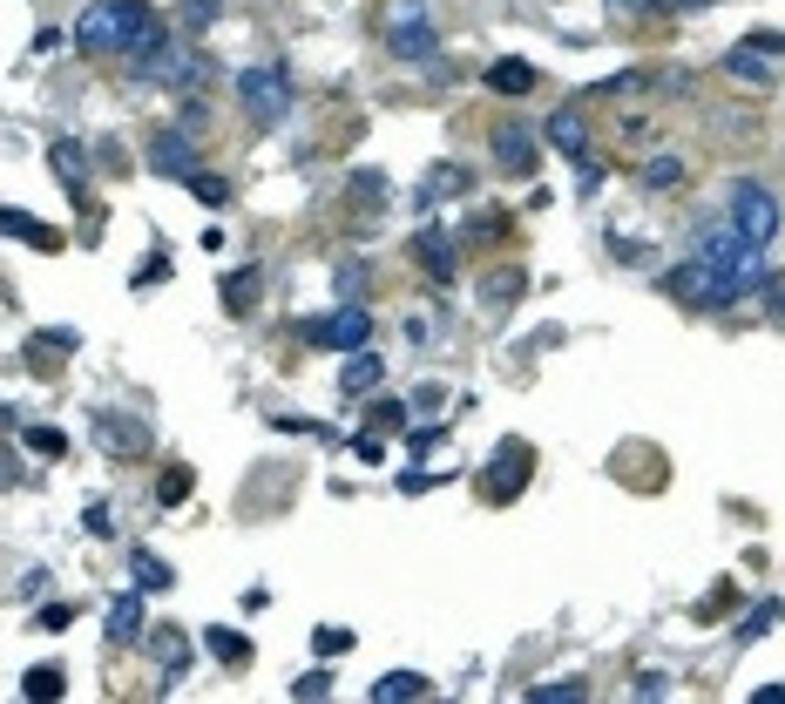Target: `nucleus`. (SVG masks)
<instances>
[{
	"mask_svg": "<svg viewBox=\"0 0 785 704\" xmlns=\"http://www.w3.org/2000/svg\"><path fill=\"white\" fill-rule=\"evenodd\" d=\"M230 96H237V109H244L251 129H278L285 109H292V81H285V68H244L230 81Z\"/></svg>",
	"mask_w": 785,
	"mask_h": 704,
	"instance_id": "nucleus-3",
	"label": "nucleus"
},
{
	"mask_svg": "<svg viewBox=\"0 0 785 704\" xmlns=\"http://www.w3.org/2000/svg\"><path fill=\"white\" fill-rule=\"evenodd\" d=\"M508 299H521V272H514V264H508V272H488V278H481V305L508 312Z\"/></svg>",
	"mask_w": 785,
	"mask_h": 704,
	"instance_id": "nucleus-29",
	"label": "nucleus"
},
{
	"mask_svg": "<svg viewBox=\"0 0 785 704\" xmlns=\"http://www.w3.org/2000/svg\"><path fill=\"white\" fill-rule=\"evenodd\" d=\"M380 380H386V360H380V352H366V345H360V352H345V366H338V393H345V400L373 393Z\"/></svg>",
	"mask_w": 785,
	"mask_h": 704,
	"instance_id": "nucleus-12",
	"label": "nucleus"
},
{
	"mask_svg": "<svg viewBox=\"0 0 785 704\" xmlns=\"http://www.w3.org/2000/svg\"><path fill=\"white\" fill-rule=\"evenodd\" d=\"M0 488H14V454L0 448Z\"/></svg>",
	"mask_w": 785,
	"mask_h": 704,
	"instance_id": "nucleus-46",
	"label": "nucleus"
},
{
	"mask_svg": "<svg viewBox=\"0 0 785 704\" xmlns=\"http://www.w3.org/2000/svg\"><path fill=\"white\" fill-rule=\"evenodd\" d=\"M0 231L21 237V244H35V251H61V231H55V224H41V217H28V211H8V204H0Z\"/></svg>",
	"mask_w": 785,
	"mask_h": 704,
	"instance_id": "nucleus-17",
	"label": "nucleus"
},
{
	"mask_svg": "<svg viewBox=\"0 0 785 704\" xmlns=\"http://www.w3.org/2000/svg\"><path fill=\"white\" fill-rule=\"evenodd\" d=\"M129 75H143V81H156V88H210L217 81V61L204 55V48H190V35H169L156 55H143V61H129Z\"/></svg>",
	"mask_w": 785,
	"mask_h": 704,
	"instance_id": "nucleus-2",
	"label": "nucleus"
},
{
	"mask_svg": "<svg viewBox=\"0 0 785 704\" xmlns=\"http://www.w3.org/2000/svg\"><path fill=\"white\" fill-rule=\"evenodd\" d=\"M48 169L68 184V197H81V184H89V149H81V143H55L48 149Z\"/></svg>",
	"mask_w": 785,
	"mask_h": 704,
	"instance_id": "nucleus-20",
	"label": "nucleus"
},
{
	"mask_svg": "<svg viewBox=\"0 0 785 704\" xmlns=\"http://www.w3.org/2000/svg\"><path fill=\"white\" fill-rule=\"evenodd\" d=\"M257 292H265V272H257V264L224 272V312H257Z\"/></svg>",
	"mask_w": 785,
	"mask_h": 704,
	"instance_id": "nucleus-19",
	"label": "nucleus"
},
{
	"mask_svg": "<svg viewBox=\"0 0 785 704\" xmlns=\"http://www.w3.org/2000/svg\"><path fill=\"white\" fill-rule=\"evenodd\" d=\"M190 488H197V475L177 461V468H163V481H156V501H163V508H177V501H190Z\"/></svg>",
	"mask_w": 785,
	"mask_h": 704,
	"instance_id": "nucleus-31",
	"label": "nucleus"
},
{
	"mask_svg": "<svg viewBox=\"0 0 785 704\" xmlns=\"http://www.w3.org/2000/svg\"><path fill=\"white\" fill-rule=\"evenodd\" d=\"M96 440H102V454H116V461L149 454V427L136 413H96Z\"/></svg>",
	"mask_w": 785,
	"mask_h": 704,
	"instance_id": "nucleus-9",
	"label": "nucleus"
},
{
	"mask_svg": "<svg viewBox=\"0 0 785 704\" xmlns=\"http://www.w3.org/2000/svg\"><path fill=\"white\" fill-rule=\"evenodd\" d=\"M433 684L420 677V671H386L380 684H373V704H406V697H426Z\"/></svg>",
	"mask_w": 785,
	"mask_h": 704,
	"instance_id": "nucleus-23",
	"label": "nucleus"
},
{
	"mask_svg": "<svg viewBox=\"0 0 785 704\" xmlns=\"http://www.w3.org/2000/svg\"><path fill=\"white\" fill-rule=\"evenodd\" d=\"M494 169L501 176H529L536 169V136L529 129H494Z\"/></svg>",
	"mask_w": 785,
	"mask_h": 704,
	"instance_id": "nucleus-14",
	"label": "nucleus"
},
{
	"mask_svg": "<svg viewBox=\"0 0 785 704\" xmlns=\"http://www.w3.org/2000/svg\"><path fill=\"white\" fill-rule=\"evenodd\" d=\"M21 691H28L35 704H55V697L68 691V671H55V664H35V671L21 677Z\"/></svg>",
	"mask_w": 785,
	"mask_h": 704,
	"instance_id": "nucleus-28",
	"label": "nucleus"
},
{
	"mask_svg": "<svg viewBox=\"0 0 785 704\" xmlns=\"http://www.w3.org/2000/svg\"><path fill=\"white\" fill-rule=\"evenodd\" d=\"M494 96H508V102H521L536 88V61H521V55H501V61H488V75H481Z\"/></svg>",
	"mask_w": 785,
	"mask_h": 704,
	"instance_id": "nucleus-13",
	"label": "nucleus"
},
{
	"mask_svg": "<svg viewBox=\"0 0 785 704\" xmlns=\"http://www.w3.org/2000/svg\"><path fill=\"white\" fill-rule=\"evenodd\" d=\"M664 691H670V677H664V671H644V677L630 684V697H664Z\"/></svg>",
	"mask_w": 785,
	"mask_h": 704,
	"instance_id": "nucleus-41",
	"label": "nucleus"
},
{
	"mask_svg": "<svg viewBox=\"0 0 785 704\" xmlns=\"http://www.w3.org/2000/svg\"><path fill=\"white\" fill-rule=\"evenodd\" d=\"M75 345H81V332H75V325H55V332H35V339H28V360L48 366L55 352H75Z\"/></svg>",
	"mask_w": 785,
	"mask_h": 704,
	"instance_id": "nucleus-26",
	"label": "nucleus"
},
{
	"mask_svg": "<svg viewBox=\"0 0 785 704\" xmlns=\"http://www.w3.org/2000/svg\"><path fill=\"white\" fill-rule=\"evenodd\" d=\"M386 48H393V61H433L441 55V28H433L420 8H393L386 14Z\"/></svg>",
	"mask_w": 785,
	"mask_h": 704,
	"instance_id": "nucleus-8",
	"label": "nucleus"
},
{
	"mask_svg": "<svg viewBox=\"0 0 785 704\" xmlns=\"http://www.w3.org/2000/svg\"><path fill=\"white\" fill-rule=\"evenodd\" d=\"M353 454H360V461H386V448H380V433H360V440H353Z\"/></svg>",
	"mask_w": 785,
	"mask_h": 704,
	"instance_id": "nucleus-43",
	"label": "nucleus"
},
{
	"mask_svg": "<svg viewBox=\"0 0 785 704\" xmlns=\"http://www.w3.org/2000/svg\"><path fill=\"white\" fill-rule=\"evenodd\" d=\"M156 657H163V671H169V684H177V677H184V664H190V644H184V637H169V630H163V637H156Z\"/></svg>",
	"mask_w": 785,
	"mask_h": 704,
	"instance_id": "nucleus-34",
	"label": "nucleus"
},
{
	"mask_svg": "<svg viewBox=\"0 0 785 704\" xmlns=\"http://www.w3.org/2000/svg\"><path fill=\"white\" fill-rule=\"evenodd\" d=\"M149 169H156V176H177V184H184V176L197 169V143H190L184 129H156V136H149Z\"/></svg>",
	"mask_w": 785,
	"mask_h": 704,
	"instance_id": "nucleus-10",
	"label": "nucleus"
},
{
	"mask_svg": "<svg viewBox=\"0 0 785 704\" xmlns=\"http://www.w3.org/2000/svg\"><path fill=\"white\" fill-rule=\"evenodd\" d=\"M406 413H413L406 400H380V407H373V433H386V427L400 433V427H406Z\"/></svg>",
	"mask_w": 785,
	"mask_h": 704,
	"instance_id": "nucleus-37",
	"label": "nucleus"
},
{
	"mask_svg": "<svg viewBox=\"0 0 785 704\" xmlns=\"http://www.w3.org/2000/svg\"><path fill=\"white\" fill-rule=\"evenodd\" d=\"M752 48H765V55H785V35H772V28H758V35H752Z\"/></svg>",
	"mask_w": 785,
	"mask_h": 704,
	"instance_id": "nucleus-45",
	"label": "nucleus"
},
{
	"mask_svg": "<svg viewBox=\"0 0 785 704\" xmlns=\"http://www.w3.org/2000/svg\"><path fill=\"white\" fill-rule=\"evenodd\" d=\"M441 433H448V427H413V433H406V448H413V454H426V448H433V440H441Z\"/></svg>",
	"mask_w": 785,
	"mask_h": 704,
	"instance_id": "nucleus-42",
	"label": "nucleus"
},
{
	"mask_svg": "<svg viewBox=\"0 0 785 704\" xmlns=\"http://www.w3.org/2000/svg\"><path fill=\"white\" fill-rule=\"evenodd\" d=\"M312 651L318 657H345V651H353V630H332L325 624V630H312Z\"/></svg>",
	"mask_w": 785,
	"mask_h": 704,
	"instance_id": "nucleus-36",
	"label": "nucleus"
},
{
	"mask_svg": "<svg viewBox=\"0 0 785 704\" xmlns=\"http://www.w3.org/2000/svg\"><path fill=\"white\" fill-rule=\"evenodd\" d=\"M217 14H224V0H177V35H210L217 28Z\"/></svg>",
	"mask_w": 785,
	"mask_h": 704,
	"instance_id": "nucleus-24",
	"label": "nucleus"
},
{
	"mask_svg": "<svg viewBox=\"0 0 785 704\" xmlns=\"http://www.w3.org/2000/svg\"><path fill=\"white\" fill-rule=\"evenodd\" d=\"M772 624H778V603H758V609L745 616V630H738V637H765Z\"/></svg>",
	"mask_w": 785,
	"mask_h": 704,
	"instance_id": "nucleus-39",
	"label": "nucleus"
},
{
	"mask_svg": "<svg viewBox=\"0 0 785 704\" xmlns=\"http://www.w3.org/2000/svg\"><path fill=\"white\" fill-rule=\"evenodd\" d=\"M204 644H210V657H217V664H251V637H237V630H224V624H217V630H204Z\"/></svg>",
	"mask_w": 785,
	"mask_h": 704,
	"instance_id": "nucleus-30",
	"label": "nucleus"
},
{
	"mask_svg": "<svg viewBox=\"0 0 785 704\" xmlns=\"http://www.w3.org/2000/svg\"><path fill=\"white\" fill-rule=\"evenodd\" d=\"M461 190H468V169H461V163H441V169H426V184H420L413 204L433 211V204H448V197H461Z\"/></svg>",
	"mask_w": 785,
	"mask_h": 704,
	"instance_id": "nucleus-22",
	"label": "nucleus"
},
{
	"mask_svg": "<svg viewBox=\"0 0 785 704\" xmlns=\"http://www.w3.org/2000/svg\"><path fill=\"white\" fill-rule=\"evenodd\" d=\"M353 197H360V204H380V197H386V176H380V169H360V176H353Z\"/></svg>",
	"mask_w": 785,
	"mask_h": 704,
	"instance_id": "nucleus-38",
	"label": "nucleus"
},
{
	"mask_svg": "<svg viewBox=\"0 0 785 704\" xmlns=\"http://www.w3.org/2000/svg\"><path fill=\"white\" fill-rule=\"evenodd\" d=\"M542 136L556 143V156L582 163V156H589V116H582V102H562V109L549 116V129H542Z\"/></svg>",
	"mask_w": 785,
	"mask_h": 704,
	"instance_id": "nucleus-11",
	"label": "nucleus"
},
{
	"mask_svg": "<svg viewBox=\"0 0 785 704\" xmlns=\"http://www.w3.org/2000/svg\"><path fill=\"white\" fill-rule=\"evenodd\" d=\"M21 440H28V454H41V461L68 454V433H55V427H21Z\"/></svg>",
	"mask_w": 785,
	"mask_h": 704,
	"instance_id": "nucleus-32",
	"label": "nucleus"
},
{
	"mask_svg": "<svg viewBox=\"0 0 785 704\" xmlns=\"http://www.w3.org/2000/svg\"><path fill=\"white\" fill-rule=\"evenodd\" d=\"M366 339H373V312L353 305V299L325 319H305V345H318V352H360Z\"/></svg>",
	"mask_w": 785,
	"mask_h": 704,
	"instance_id": "nucleus-5",
	"label": "nucleus"
},
{
	"mask_svg": "<svg viewBox=\"0 0 785 704\" xmlns=\"http://www.w3.org/2000/svg\"><path fill=\"white\" fill-rule=\"evenodd\" d=\"M732 81H745V88H772V55L765 48H752V41H738V48H725V61H718Z\"/></svg>",
	"mask_w": 785,
	"mask_h": 704,
	"instance_id": "nucleus-15",
	"label": "nucleus"
},
{
	"mask_svg": "<svg viewBox=\"0 0 785 704\" xmlns=\"http://www.w3.org/2000/svg\"><path fill=\"white\" fill-rule=\"evenodd\" d=\"M325 691H332V677H325V671H305V677L292 684V697H325Z\"/></svg>",
	"mask_w": 785,
	"mask_h": 704,
	"instance_id": "nucleus-40",
	"label": "nucleus"
},
{
	"mask_svg": "<svg viewBox=\"0 0 785 704\" xmlns=\"http://www.w3.org/2000/svg\"><path fill=\"white\" fill-rule=\"evenodd\" d=\"M143 589H129V596H116L109 603V644H143Z\"/></svg>",
	"mask_w": 785,
	"mask_h": 704,
	"instance_id": "nucleus-16",
	"label": "nucleus"
},
{
	"mask_svg": "<svg viewBox=\"0 0 785 704\" xmlns=\"http://www.w3.org/2000/svg\"><path fill=\"white\" fill-rule=\"evenodd\" d=\"M68 624H75V603H41L35 609V630H48V637H61Z\"/></svg>",
	"mask_w": 785,
	"mask_h": 704,
	"instance_id": "nucleus-35",
	"label": "nucleus"
},
{
	"mask_svg": "<svg viewBox=\"0 0 785 704\" xmlns=\"http://www.w3.org/2000/svg\"><path fill=\"white\" fill-rule=\"evenodd\" d=\"M169 41V28L149 14V0H89L75 21V48L81 55H122V61H143Z\"/></svg>",
	"mask_w": 785,
	"mask_h": 704,
	"instance_id": "nucleus-1",
	"label": "nucleus"
},
{
	"mask_svg": "<svg viewBox=\"0 0 785 704\" xmlns=\"http://www.w3.org/2000/svg\"><path fill=\"white\" fill-rule=\"evenodd\" d=\"M89 536H102V542H109V536H116V521H109V508H102V501H96V508H89Z\"/></svg>",
	"mask_w": 785,
	"mask_h": 704,
	"instance_id": "nucleus-44",
	"label": "nucleus"
},
{
	"mask_svg": "<svg viewBox=\"0 0 785 704\" xmlns=\"http://www.w3.org/2000/svg\"><path fill=\"white\" fill-rule=\"evenodd\" d=\"M529 468H536L529 440H501V448L488 454V468H481V495L488 501H514L521 488H529Z\"/></svg>",
	"mask_w": 785,
	"mask_h": 704,
	"instance_id": "nucleus-6",
	"label": "nucleus"
},
{
	"mask_svg": "<svg viewBox=\"0 0 785 704\" xmlns=\"http://www.w3.org/2000/svg\"><path fill=\"white\" fill-rule=\"evenodd\" d=\"M664 292H670L677 305H690V312H712V305H732V299H738V285H732L725 272H712L705 257L670 264V272H664Z\"/></svg>",
	"mask_w": 785,
	"mask_h": 704,
	"instance_id": "nucleus-4",
	"label": "nucleus"
},
{
	"mask_svg": "<svg viewBox=\"0 0 785 704\" xmlns=\"http://www.w3.org/2000/svg\"><path fill=\"white\" fill-rule=\"evenodd\" d=\"M576 697H589L582 677H562V684H536V691H529V704H576Z\"/></svg>",
	"mask_w": 785,
	"mask_h": 704,
	"instance_id": "nucleus-33",
	"label": "nucleus"
},
{
	"mask_svg": "<svg viewBox=\"0 0 785 704\" xmlns=\"http://www.w3.org/2000/svg\"><path fill=\"white\" fill-rule=\"evenodd\" d=\"M184 190H190L204 211H224V204H230V184H224V176H210V169H190V176H184Z\"/></svg>",
	"mask_w": 785,
	"mask_h": 704,
	"instance_id": "nucleus-27",
	"label": "nucleus"
},
{
	"mask_svg": "<svg viewBox=\"0 0 785 704\" xmlns=\"http://www.w3.org/2000/svg\"><path fill=\"white\" fill-rule=\"evenodd\" d=\"M413 251H420V272H426V278H454L461 257H454V237H448V231H426Z\"/></svg>",
	"mask_w": 785,
	"mask_h": 704,
	"instance_id": "nucleus-21",
	"label": "nucleus"
},
{
	"mask_svg": "<svg viewBox=\"0 0 785 704\" xmlns=\"http://www.w3.org/2000/svg\"><path fill=\"white\" fill-rule=\"evenodd\" d=\"M637 184H644V190H677V184H684V156H644Z\"/></svg>",
	"mask_w": 785,
	"mask_h": 704,
	"instance_id": "nucleus-25",
	"label": "nucleus"
},
{
	"mask_svg": "<svg viewBox=\"0 0 785 704\" xmlns=\"http://www.w3.org/2000/svg\"><path fill=\"white\" fill-rule=\"evenodd\" d=\"M129 576H136V589L143 596H163V589H177V569H169L156 549H129Z\"/></svg>",
	"mask_w": 785,
	"mask_h": 704,
	"instance_id": "nucleus-18",
	"label": "nucleus"
},
{
	"mask_svg": "<svg viewBox=\"0 0 785 704\" xmlns=\"http://www.w3.org/2000/svg\"><path fill=\"white\" fill-rule=\"evenodd\" d=\"M732 231L752 237V244H772L778 237V197L765 184H732Z\"/></svg>",
	"mask_w": 785,
	"mask_h": 704,
	"instance_id": "nucleus-7",
	"label": "nucleus"
}]
</instances>
